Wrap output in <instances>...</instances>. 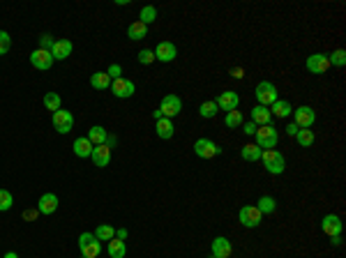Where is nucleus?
<instances>
[{
	"instance_id": "41",
	"label": "nucleus",
	"mask_w": 346,
	"mask_h": 258,
	"mask_svg": "<svg viewBox=\"0 0 346 258\" xmlns=\"http://www.w3.org/2000/svg\"><path fill=\"white\" fill-rule=\"evenodd\" d=\"M53 37L51 35H42V40H40V46L37 49H44V51H51V46H53Z\"/></svg>"
},
{
	"instance_id": "38",
	"label": "nucleus",
	"mask_w": 346,
	"mask_h": 258,
	"mask_svg": "<svg viewBox=\"0 0 346 258\" xmlns=\"http://www.w3.org/2000/svg\"><path fill=\"white\" fill-rule=\"evenodd\" d=\"M12 46V37L10 33H5V30H0V55H5L7 51H10Z\"/></svg>"
},
{
	"instance_id": "4",
	"label": "nucleus",
	"mask_w": 346,
	"mask_h": 258,
	"mask_svg": "<svg viewBox=\"0 0 346 258\" xmlns=\"http://www.w3.org/2000/svg\"><path fill=\"white\" fill-rule=\"evenodd\" d=\"M51 122H53L55 132L58 134H70L72 129H74V115L70 113V111H55L53 115H51Z\"/></svg>"
},
{
	"instance_id": "35",
	"label": "nucleus",
	"mask_w": 346,
	"mask_h": 258,
	"mask_svg": "<svg viewBox=\"0 0 346 258\" xmlns=\"http://www.w3.org/2000/svg\"><path fill=\"white\" fill-rule=\"evenodd\" d=\"M157 19V7H152V5H146L143 10H141V14H139V21L143 25H150L152 21Z\"/></svg>"
},
{
	"instance_id": "16",
	"label": "nucleus",
	"mask_w": 346,
	"mask_h": 258,
	"mask_svg": "<svg viewBox=\"0 0 346 258\" xmlns=\"http://www.w3.org/2000/svg\"><path fill=\"white\" fill-rule=\"evenodd\" d=\"M72 51H74L72 40H55L53 46H51V55H53V60H67L72 55Z\"/></svg>"
},
{
	"instance_id": "34",
	"label": "nucleus",
	"mask_w": 346,
	"mask_h": 258,
	"mask_svg": "<svg viewBox=\"0 0 346 258\" xmlns=\"http://www.w3.org/2000/svg\"><path fill=\"white\" fill-rule=\"evenodd\" d=\"M60 104H62V100H60V94L58 92H46L44 94V106L49 111H53V113L55 111H60Z\"/></svg>"
},
{
	"instance_id": "29",
	"label": "nucleus",
	"mask_w": 346,
	"mask_h": 258,
	"mask_svg": "<svg viewBox=\"0 0 346 258\" xmlns=\"http://www.w3.org/2000/svg\"><path fill=\"white\" fill-rule=\"evenodd\" d=\"M256 208H259V212H261V214H272L277 210V201L272 199V196H261Z\"/></svg>"
},
{
	"instance_id": "25",
	"label": "nucleus",
	"mask_w": 346,
	"mask_h": 258,
	"mask_svg": "<svg viewBox=\"0 0 346 258\" xmlns=\"http://www.w3.org/2000/svg\"><path fill=\"white\" fill-rule=\"evenodd\" d=\"M291 113H293V106L286 100H277L275 104L270 106V115H275V118H289Z\"/></svg>"
},
{
	"instance_id": "48",
	"label": "nucleus",
	"mask_w": 346,
	"mask_h": 258,
	"mask_svg": "<svg viewBox=\"0 0 346 258\" xmlns=\"http://www.w3.org/2000/svg\"><path fill=\"white\" fill-rule=\"evenodd\" d=\"M104 145H109V148H113L115 145V136H109V139H106V143Z\"/></svg>"
},
{
	"instance_id": "2",
	"label": "nucleus",
	"mask_w": 346,
	"mask_h": 258,
	"mask_svg": "<svg viewBox=\"0 0 346 258\" xmlns=\"http://www.w3.org/2000/svg\"><path fill=\"white\" fill-rule=\"evenodd\" d=\"M256 145L261 150H275L277 141H279V134H277V127L272 124H263V127L256 129Z\"/></svg>"
},
{
	"instance_id": "15",
	"label": "nucleus",
	"mask_w": 346,
	"mask_h": 258,
	"mask_svg": "<svg viewBox=\"0 0 346 258\" xmlns=\"http://www.w3.org/2000/svg\"><path fill=\"white\" fill-rule=\"evenodd\" d=\"M321 229L328 238H337V235H341V219L337 214H326L321 219Z\"/></svg>"
},
{
	"instance_id": "5",
	"label": "nucleus",
	"mask_w": 346,
	"mask_h": 258,
	"mask_svg": "<svg viewBox=\"0 0 346 258\" xmlns=\"http://www.w3.org/2000/svg\"><path fill=\"white\" fill-rule=\"evenodd\" d=\"M238 219H240V226H245V229H256V226L261 223L263 214L259 212V208H256V205H242Z\"/></svg>"
},
{
	"instance_id": "43",
	"label": "nucleus",
	"mask_w": 346,
	"mask_h": 258,
	"mask_svg": "<svg viewBox=\"0 0 346 258\" xmlns=\"http://www.w3.org/2000/svg\"><path fill=\"white\" fill-rule=\"evenodd\" d=\"M256 129H259V127H256L254 122H242V132H245L247 136H254V134H256Z\"/></svg>"
},
{
	"instance_id": "9",
	"label": "nucleus",
	"mask_w": 346,
	"mask_h": 258,
	"mask_svg": "<svg viewBox=\"0 0 346 258\" xmlns=\"http://www.w3.org/2000/svg\"><path fill=\"white\" fill-rule=\"evenodd\" d=\"M293 115H296V124H298V129H309V127H314V122H316V111L311 109V106H298L296 111H293Z\"/></svg>"
},
{
	"instance_id": "6",
	"label": "nucleus",
	"mask_w": 346,
	"mask_h": 258,
	"mask_svg": "<svg viewBox=\"0 0 346 258\" xmlns=\"http://www.w3.org/2000/svg\"><path fill=\"white\" fill-rule=\"evenodd\" d=\"M194 152H196V157H201V159H212L222 152V148L212 139H196L194 141Z\"/></svg>"
},
{
	"instance_id": "7",
	"label": "nucleus",
	"mask_w": 346,
	"mask_h": 258,
	"mask_svg": "<svg viewBox=\"0 0 346 258\" xmlns=\"http://www.w3.org/2000/svg\"><path fill=\"white\" fill-rule=\"evenodd\" d=\"M134 90H136L134 81L125 79V76H120V79H113V81H111V92H113L115 97H118V100H130L132 94H134Z\"/></svg>"
},
{
	"instance_id": "31",
	"label": "nucleus",
	"mask_w": 346,
	"mask_h": 258,
	"mask_svg": "<svg viewBox=\"0 0 346 258\" xmlns=\"http://www.w3.org/2000/svg\"><path fill=\"white\" fill-rule=\"evenodd\" d=\"M296 141L300 148H309V145H314V132L311 129H298Z\"/></svg>"
},
{
	"instance_id": "26",
	"label": "nucleus",
	"mask_w": 346,
	"mask_h": 258,
	"mask_svg": "<svg viewBox=\"0 0 346 258\" xmlns=\"http://www.w3.org/2000/svg\"><path fill=\"white\" fill-rule=\"evenodd\" d=\"M261 152L263 150L259 148L256 143H247V145H242V150H240V154H242L245 162H259V159H261Z\"/></svg>"
},
{
	"instance_id": "44",
	"label": "nucleus",
	"mask_w": 346,
	"mask_h": 258,
	"mask_svg": "<svg viewBox=\"0 0 346 258\" xmlns=\"http://www.w3.org/2000/svg\"><path fill=\"white\" fill-rule=\"evenodd\" d=\"M231 76H233V79H242L245 72H242V67H233V70H231Z\"/></svg>"
},
{
	"instance_id": "8",
	"label": "nucleus",
	"mask_w": 346,
	"mask_h": 258,
	"mask_svg": "<svg viewBox=\"0 0 346 258\" xmlns=\"http://www.w3.org/2000/svg\"><path fill=\"white\" fill-rule=\"evenodd\" d=\"M160 111H162L164 118H176V115L182 111V100L178 97V94H166V97H162Z\"/></svg>"
},
{
	"instance_id": "49",
	"label": "nucleus",
	"mask_w": 346,
	"mask_h": 258,
	"mask_svg": "<svg viewBox=\"0 0 346 258\" xmlns=\"http://www.w3.org/2000/svg\"><path fill=\"white\" fill-rule=\"evenodd\" d=\"M5 258H19V253H16V251H7Z\"/></svg>"
},
{
	"instance_id": "45",
	"label": "nucleus",
	"mask_w": 346,
	"mask_h": 258,
	"mask_svg": "<svg viewBox=\"0 0 346 258\" xmlns=\"http://www.w3.org/2000/svg\"><path fill=\"white\" fill-rule=\"evenodd\" d=\"M286 134H289V136H296V134H298V124H296V122L289 124V127H286Z\"/></svg>"
},
{
	"instance_id": "21",
	"label": "nucleus",
	"mask_w": 346,
	"mask_h": 258,
	"mask_svg": "<svg viewBox=\"0 0 346 258\" xmlns=\"http://www.w3.org/2000/svg\"><path fill=\"white\" fill-rule=\"evenodd\" d=\"M72 148H74V154H76V157L85 159V157H90V154H92V148H95V145H92L90 141H88V136H81V139L74 141V145H72Z\"/></svg>"
},
{
	"instance_id": "39",
	"label": "nucleus",
	"mask_w": 346,
	"mask_h": 258,
	"mask_svg": "<svg viewBox=\"0 0 346 258\" xmlns=\"http://www.w3.org/2000/svg\"><path fill=\"white\" fill-rule=\"evenodd\" d=\"M139 62L141 64H150V62H155V53H152L150 49H143L139 53Z\"/></svg>"
},
{
	"instance_id": "46",
	"label": "nucleus",
	"mask_w": 346,
	"mask_h": 258,
	"mask_svg": "<svg viewBox=\"0 0 346 258\" xmlns=\"http://www.w3.org/2000/svg\"><path fill=\"white\" fill-rule=\"evenodd\" d=\"M37 217V210H25L23 212V219H35Z\"/></svg>"
},
{
	"instance_id": "47",
	"label": "nucleus",
	"mask_w": 346,
	"mask_h": 258,
	"mask_svg": "<svg viewBox=\"0 0 346 258\" xmlns=\"http://www.w3.org/2000/svg\"><path fill=\"white\" fill-rule=\"evenodd\" d=\"M115 238H118V240H125V238H127V231H125V229L115 231Z\"/></svg>"
},
{
	"instance_id": "1",
	"label": "nucleus",
	"mask_w": 346,
	"mask_h": 258,
	"mask_svg": "<svg viewBox=\"0 0 346 258\" xmlns=\"http://www.w3.org/2000/svg\"><path fill=\"white\" fill-rule=\"evenodd\" d=\"M261 164L263 169L268 171L270 175H281L286 169V159L279 150H263L261 152Z\"/></svg>"
},
{
	"instance_id": "22",
	"label": "nucleus",
	"mask_w": 346,
	"mask_h": 258,
	"mask_svg": "<svg viewBox=\"0 0 346 258\" xmlns=\"http://www.w3.org/2000/svg\"><path fill=\"white\" fill-rule=\"evenodd\" d=\"M106 251H109V258H125V253H127L125 240H118V238L109 240V247H106Z\"/></svg>"
},
{
	"instance_id": "27",
	"label": "nucleus",
	"mask_w": 346,
	"mask_h": 258,
	"mask_svg": "<svg viewBox=\"0 0 346 258\" xmlns=\"http://www.w3.org/2000/svg\"><path fill=\"white\" fill-rule=\"evenodd\" d=\"M90 85L95 90H106L111 88V76L106 74V72H95V74L90 76Z\"/></svg>"
},
{
	"instance_id": "10",
	"label": "nucleus",
	"mask_w": 346,
	"mask_h": 258,
	"mask_svg": "<svg viewBox=\"0 0 346 258\" xmlns=\"http://www.w3.org/2000/svg\"><path fill=\"white\" fill-rule=\"evenodd\" d=\"M215 104H217V109L226 111V113H229V111H236L238 106H240V94L233 92V90H224L215 100Z\"/></svg>"
},
{
	"instance_id": "33",
	"label": "nucleus",
	"mask_w": 346,
	"mask_h": 258,
	"mask_svg": "<svg viewBox=\"0 0 346 258\" xmlns=\"http://www.w3.org/2000/svg\"><path fill=\"white\" fill-rule=\"evenodd\" d=\"M95 238L100 240H113L115 238V229L113 226H109V223H100V226H97L95 229Z\"/></svg>"
},
{
	"instance_id": "30",
	"label": "nucleus",
	"mask_w": 346,
	"mask_h": 258,
	"mask_svg": "<svg viewBox=\"0 0 346 258\" xmlns=\"http://www.w3.org/2000/svg\"><path fill=\"white\" fill-rule=\"evenodd\" d=\"M100 251H102V242L95 238L92 242H88L83 249H81V256L83 258H97L100 256Z\"/></svg>"
},
{
	"instance_id": "37",
	"label": "nucleus",
	"mask_w": 346,
	"mask_h": 258,
	"mask_svg": "<svg viewBox=\"0 0 346 258\" xmlns=\"http://www.w3.org/2000/svg\"><path fill=\"white\" fill-rule=\"evenodd\" d=\"M12 205H14V196H12L7 189H0V212L12 210Z\"/></svg>"
},
{
	"instance_id": "12",
	"label": "nucleus",
	"mask_w": 346,
	"mask_h": 258,
	"mask_svg": "<svg viewBox=\"0 0 346 258\" xmlns=\"http://www.w3.org/2000/svg\"><path fill=\"white\" fill-rule=\"evenodd\" d=\"M210 251H212V258H231V253H233V244H231L229 238L219 235V238L212 240Z\"/></svg>"
},
{
	"instance_id": "50",
	"label": "nucleus",
	"mask_w": 346,
	"mask_h": 258,
	"mask_svg": "<svg viewBox=\"0 0 346 258\" xmlns=\"http://www.w3.org/2000/svg\"><path fill=\"white\" fill-rule=\"evenodd\" d=\"M152 118H155V120H160V118H164V115H162V111H160V109H157V111H155V113H152Z\"/></svg>"
},
{
	"instance_id": "28",
	"label": "nucleus",
	"mask_w": 346,
	"mask_h": 258,
	"mask_svg": "<svg viewBox=\"0 0 346 258\" xmlns=\"http://www.w3.org/2000/svg\"><path fill=\"white\" fill-rule=\"evenodd\" d=\"M242 122H245V118H242V111H229L224 118V124L229 129H236V127H242Z\"/></svg>"
},
{
	"instance_id": "36",
	"label": "nucleus",
	"mask_w": 346,
	"mask_h": 258,
	"mask_svg": "<svg viewBox=\"0 0 346 258\" xmlns=\"http://www.w3.org/2000/svg\"><path fill=\"white\" fill-rule=\"evenodd\" d=\"M328 62H330L332 67H344L346 64V51L337 49V51H332V53H328Z\"/></svg>"
},
{
	"instance_id": "32",
	"label": "nucleus",
	"mask_w": 346,
	"mask_h": 258,
	"mask_svg": "<svg viewBox=\"0 0 346 258\" xmlns=\"http://www.w3.org/2000/svg\"><path fill=\"white\" fill-rule=\"evenodd\" d=\"M217 104H215V100H210V102H203V104L199 106V115L201 118H206V120H210V118H215L217 115Z\"/></svg>"
},
{
	"instance_id": "24",
	"label": "nucleus",
	"mask_w": 346,
	"mask_h": 258,
	"mask_svg": "<svg viewBox=\"0 0 346 258\" xmlns=\"http://www.w3.org/2000/svg\"><path fill=\"white\" fill-rule=\"evenodd\" d=\"M106 139H109V132H106L102 124H95V127H90V132H88V141H90L92 145H104Z\"/></svg>"
},
{
	"instance_id": "14",
	"label": "nucleus",
	"mask_w": 346,
	"mask_h": 258,
	"mask_svg": "<svg viewBox=\"0 0 346 258\" xmlns=\"http://www.w3.org/2000/svg\"><path fill=\"white\" fill-rule=\"evenodd\" d=\"M155 60H162V62H173L178 55V49L173 42H160V44L155 46Z\"/></svg>"
},
{
	"instance_id": "13",
	"label": "nucleus",
	"mask_w": 346,
	"mask_h": 258,
	"mask_svg": "<svg viewBox=\"0 0 346 258\" xmlns=\"http://www.w3.org/2000/svg\"><path fill=\"white\" fill-rule=\"evenodd\" d=\"M30 64L35 67V70H51V64H53V55H51V51H44V49H35L30 53Z\"/></svg>"
},
{
	"instance_id": "40",
	"label": "nucleus",
	"mask_w": 346,
	"mask_h": 258,
	"mask_svg": "<svg viewBox=\"0 0 346 258\" xmlns=\"http://www.w3.org/2000/svg\"><path fill=\"white\" fill-rule=\"evenodd\" d=\"M106 74L111 76V81H113V79H120V76H122V67H120L118 62H113V64L109 67V72H106Z\"/></svg>"
},
{
	"instance_id": "23",
	"label": "nucleus",
	"mask_w": 346,
	"mask_h": 258,
	"mask_svg": "<svg viewBox=\"0 0 346 258\" xmlns=\"http://www.w3.org/2000/svg\"><path fill=\"white\" fill-rule=\"evenodd\" d=\"M127 37L134 42H141L148 37V25H143L141 21H134V23H130V28H127Z\"/></svg>"
},
{
	"instance_id": "51",
	"label": "nucleus",
	"mask_w": 346,
	"mask_h": 258,
	"mask_svg": "<svg viewBox=\"0 0 346 258\" xmlns=\"http://www.w3.org/2000/svg\"><path fill=\"white\" fill-rule=\"evenodd\" d=\"M81 258H83V256H81Z\"/></svg>"
},
{
	"instance_id": "42",
	"label": "nucleus",
	"mask_w": 346,
	"mask_h": 258,
	"mask_svg": "<svg viewBox=\"0 0 346 258\" xmlns=\"http://www.w3.org/2000/svg\"><path fill=\"white\" fill-rule=\"evenodd\" d=\"M92 240H95V235H92V233H81L79 235V249H83L85 244L92 242Z\"/></svg>"
},
{
	"instance_id": "20",
	"label": "nucleus",
	"mask_w": 346,
	"mask_h": 258,
	"mask_svg": "<svg viewBox=\"0 0 346 258\" xmlns=\"http://www.w3.org/2000/svg\"><path fill=\"white\" fill-rule=\"evenodd\" d=\"M155 129H157V136L164 141L173 139V134H176V127H173V122H171V118H160L155 120Z\"/></svg>"
},
{
	"instance_id": "17",
	"label": "nucleus",
	"mask_w": 346,
	"mask_h": 258,
	"mask_svg": "<svg viewBox=\"0 0 346 258\" xmlns=\"http://www.w3.org/2000/svg\"><path fill=\"white\" fill-rule=\"evenodd\" d=\"M58 196L55 194H42L40 201H37V212L40 214H53L58 210Z\"/></svg>"
},
{
	"instance_id": "3",
	"label": "nucleus",
	"mask_w": 346,
	"mask_h": 258,
	"mask_svg": "<svg viewBox=\"0 0 346 258\" xmlns=\"http://www.w3.org/2000/svg\"><path fill=\"white\" fill-rule=\"evenodd\" d=\"M254 94H256V102L261 106H272L277 102V88L270 81H261V83L256 85Z\"/></svg>"
},
{
	"instance_id": "19",
	"label": "nucleus",
	"mask_w": 346,
	"mask_h": 258,
	"mask_svg": "<svg viewBox=\"0 0 346 258\" xmlns=\"http://www.w3.org/2000/svg\"><path fill=\"white\" fill-rule=\"evenodd\" d=\"M272 115H270V109L268 106H261L256 104L254 109H251V122L256 124V127H263V124H270Z\"/></svg>"
},
{
	"instance_id": "18",
	"label": "nucleus",
	"mask_w": 346,
	"mask_h": 258,
	"mask_svg": "<svg viewBox=\"0 0 346 258\" xmlns=\"http://www.w3.org/2000/svg\"><path fill=\"white\" fill-rule=\"evenodd\" d=\"M90 157H92V162H95V166L104 169V166H109V162H111V148L109 145H95Z\"/></svg>"
},
{
	"instance_id": "11",
	"label": "nucleus",
	"mask_w": 346,
	"mask_h": 258,
	"mask_svg": "<svg viewBox=\"0 0 346 258\" xmlns=\"http://www.w3.org/2000/svg\"><path fill=\"white\" fill-rule=\"evenodd\" d=\"M307 72H311V74H326L328 70H330V62H328V53H314L307 58L305 62Z\"/></svg>"
}]
</instances>
